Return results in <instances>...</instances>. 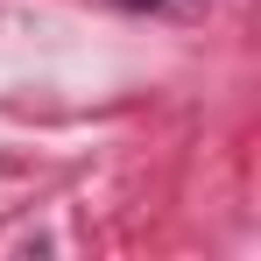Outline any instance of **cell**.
Here are the masks:
<instances>
[{
    "label": "cell",
    "mask_w": 261,
    "mask_h": 261,
    "mask_svg": "<svg viewBox=\"0 0 261 261\" xmlns=\"http://www.w3.org/2000/svg\"><path fill=\"white\" fill-rule=\"evenodd\" d=\"M120 7H155V0H120Z\"/></svg>",
    "instance_id": "cell-1"
}]
</instances>
